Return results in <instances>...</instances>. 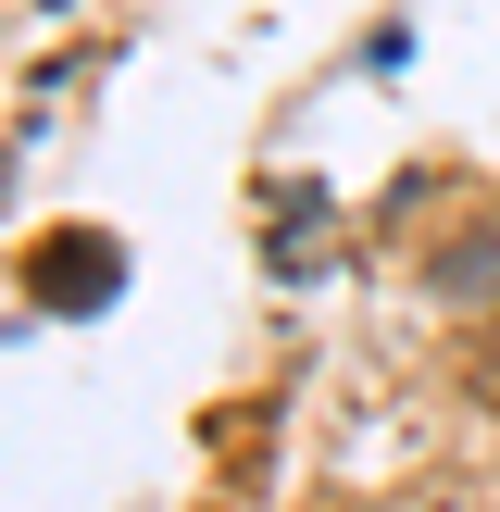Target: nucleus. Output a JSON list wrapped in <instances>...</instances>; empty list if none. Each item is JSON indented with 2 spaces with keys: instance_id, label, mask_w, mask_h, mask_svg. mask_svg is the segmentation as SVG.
<instances>
[{
  "instance_id": "nucleus-1",
  "label": "nucleus",
  "mask_w": 500,
  "mask_h": 512,
  "mask_svg": "<svg viewBox=\"0 0 500 512\" xmlns=\"http://www.w3.org/2000/svg\"><path fill=\"white\" fill-rule=\"evenodd\" d=\"M463 388H475V400H488V413H500V325H488V338L463 350Z\"/></svg>"
}]
</instances>
